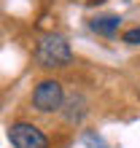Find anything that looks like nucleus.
I'll return each instance as SVG.
<instances>
[{
  "mask_svg": "<svg viewBox=\"0 0 140 148\" xmlns=\"http://www.w3.org/2000/svg\"><path fill=\"white\" fill-rule=\"evenodd\" d=\"M35 59L46 70H62V67H70V62H73V49H70L67 38L57 35V32H49V35H43L38 40Z\"/></svg>",
  "mask_w": 140,
  "mask_h": 148,
  "instance_id": "obj_1",
  "label": "nucleus"
},
{
  "mask_svg": "<svg viewBox=\"0 0 140 148\" xmlns=\"http://www.w3.org/2000/svg\"><path fill=\"white\" fill-rule=\"evenodd\" d=\"M65 105V86L59 78H43L32 89V108L40 113H57Z\"/></svg>",
  "mask_w": 140,
  "mask_h": 148,
  "instance_id": "obj_2",
  "label": "nucleus"
},
{
  "mask_svg": "<svg viewBox=\"0 0 140 148\" xmlns=\"http://www.w3.org/2000/svg\"><path fill=\"white\" fill-rule=\"evenodd\" d=\"M8 140L14 148H51L46 132L32 121H14L8 127Z\"/></svg>",
  "mask_w": 140,
  "mask_h": 148,
  "instance_id": "obj_3",
  "label": "nucleus"
},
{
  "mask_svg": "<svg viewBox=\"0 0 140 148\" xmlns=\"http://www.w3.org/2000/svg\"><path fill=\"white\" fill-rule=\"evenodd\" d=\"M89 27H92V32H97V35H102V38H113L119 32V27H121V16L119 14L94 16V19L89 22Z\"/></svg>",
  "mask_w": 140,
  "mask_h": 148,
  "instance_id": "obj_4",
  "label": "nucleus"
},
{
  "mask_svg": "<svg viewBox=\"0 0 140 148\" xmlns=\"http://www.w3.org/2000/svg\"><path fill=\"white\" fill-rule=\"evenodd\" d=\"M121 43H127V46H140V24L121 32Z\"/></svg>",
  "mask_w": 140,
  "mask_h": 148,
  "instance_id": "obj_5",
  "label": "nucleus"
}]
</instances>
